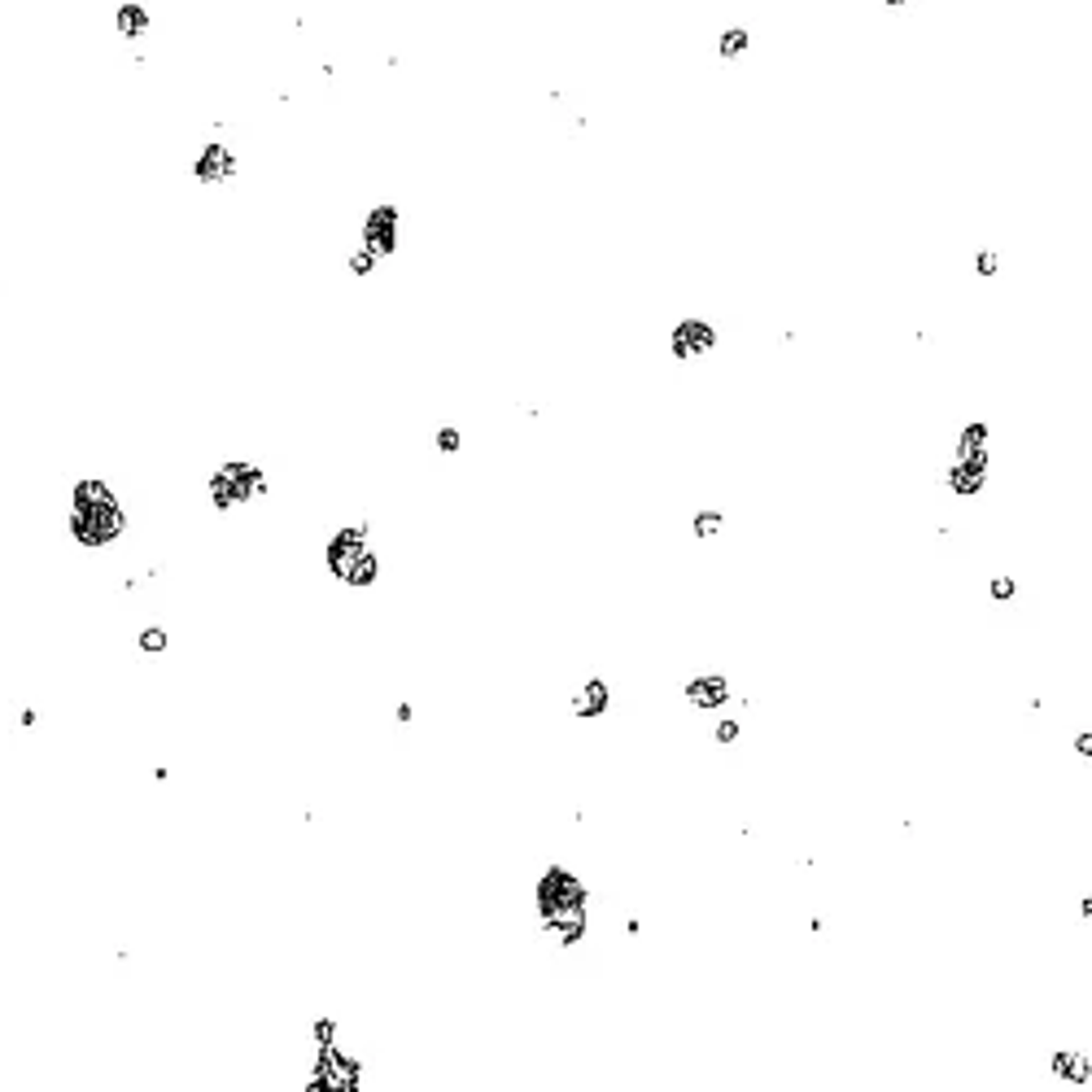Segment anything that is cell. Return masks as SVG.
Listing matches in <instances>:
<instances>
[{"mask_svg":"<svg viewBox=\"0 0 1092 1092\" xmlns=\"http://www.w3.org/2000/svg\"><path fill=\"white\" fill-rule=\"evenodd\" d=\"M66 529L80 542L83 551H101L114 546L127 529V512H122L114 485H105L101 477H80L70 485V512H66Z\"/></svg>","mask_w":1092,"mask_h":1092,"instance_id":"cell-1","label":"cell"},{"mask_svg":"<svg viewBox=\"0 0 1092 1092\" xmlns=\"http://www.w3.org/2000/svg\"><path fill=\"white\" fill-rule=\"evenodd\" d=\"M267 490H271L267 468H262V463H249V459H228V463H218L215 472H210V481H206V498H210L215 512H232L240 503H254V498H262Z\"/></svg>","mask_w":1092,"mask_h":1092,"instance_id":"cell-3","label":"cell"},{"mask_svg":"<svg viewBox=\"0 0 1092 1092\" xmlns=\"http://www.w3.org/2000/svg\"><path fill=\"white\" fill-rule=\"evenodd\" d=\"M716 350V323H708V319H677L673 333H669V355L682 358V363H691V358H704Z\"/></svg>","mask_w":1092,"mask_h":1092,"instance_id":"cell-7","label":"cell"},{"mask_svg":"<svg viewBox=\"0 0 1092 1092\" xmlns=\"http://www.w3.org/2000/svg\"><path fill=\"white\" fill-rule=\"evenodd\" d=\"M328 1044H341V1023L323 1013L311 1023V1049H328Z\"/></svg>","mask_w":1092,"mask_h":1092,"instance_id":"cell-18","label":"cell"},{"mask_svg":"<svg viewBox=\"0 0 1092 1092\" xmlns=\"http://www.w3.org/2000/svg\"><path fill=\"white\" fill-rule=\"evenodd\" d=\"M345 271H350V276H358V280H367L372 271H376V259H372L363 245H355V249L345 254Z\"/></svg>","mask_w":1092,"mask_h":1092,"instance_id":"cell-21","label":"cell"},{"mask_svg":"<svg viewBox=\"0 0 1092 1092\" xmlns=\"http://www.w3.org/2000/svg\"><path fill=\"white\" fill-rule=\"evenodd\" d=\"M398 228H402L398 206H394V201H376V206L363 215V228H358V237H363V240H358V245H363V249H367L376 262L389 259V254H398V237H402Z\"/></svg>","mask_w":1092,"mask_h":1092,"instance_id":"cell-6","label":"cell"},{"mask_svg":"<svg viewBox=\"0 0 1092 1092\" xmlns=\"http://www.w3.org/2000/svg\"><path fill=\"white\" fill-rule=\"evenodd\" d=\"M1079 914H1084V922L1092 917V896L1088 892H1084V900H1079Z\"/></svg>","mask_w":1092,"mask_h":1092,"instance_id":"cell-28","label":"cell"},{"mask_svg":"<svg viewBox=\"0 0 1092 1092\" xmlns=\"http://www.w3.org/2000/svg\"><path fill=\"white\" fill-rule=\"evenodd\" d=\"M542 931H546V939H551V944H559V949H573V944H581V939H586L590 922H586V914H559V917H551V922H542Z\"/></svg>","mask_w":1092,"mask_h":1092,"instance_id":"cell-14","label":"cell"},{"mask_svg":"<svg viewBox=\"0 0 1092 1092\" xmlns=\"http://www.w3.org/2000/svg\"><path fill=\"white\" fill-rule=\"evenodd\" d=\"M149 27H154V14H149L144 5H119V9H114V31H119L122 40L149 36Z\"/></svg>","mask_w":1092,"mask_h":1092,"instance_id":"cell-15","label":"cell"},{"mask_svg":"<svg viewBox=\"0 0 1092 1092\" xmlns=\"http://www.w3.org/2000/svg\"><path fill=\"white\" fill-rule=\"evenodd\" d=\"M747 44H752V31H747V27H726V31L716 36V53L726 61H735L747 53Z\"/></svg>","mask_w":1092,"mask_h":1092,"instance_id":"cell-16","label":"cell"},{"mask_svg":"<svg viewBox=\"0 0 1092 1092\" xmlns=\"http://www.w3.org/2000/svg\"><path fill=\"white\" fill-rule=\"evenodd\" d=\"M1049 1075L1053 1079H1062V1084H1071V1088H1088L1092 1079V1062L1084 1049H1053L1049 1053Z\"/></svg>","mask_w":1092,"mask_h":1092,"instance_id":"cell-11","label":"cell"},{"mask_svg":"<svg viewBox=\"0 0 1092 1092\" xmlns=\"http://www.w3.org/2000/svg\"><path fill=\"white\" fill-rule=\"evenodd\" d=\"M323 568L350 590H367L380 581V551L372 546L367 525H341L323 542Z\"/></svg>","mask_w":1092,"mask_h":1092,"instance_id":"cell-2","label":"cell"},{"mask_svg":"<svg viewBox=\"0 0 1092 1092\" xmlns=\"http://www.w3.org/2000/svg\"><path fill=\"white\" fill-rule=\"evenodd\" d=\"M166 647H171V634H166L162 625H144V630L136 634V652L140 655H162Z\"/></svg>","mask_w":1092,"mask_h":1092,"instance_id":"cell-17","label":"cell"},{"mask_svg":"<svg viewBox=\"0 0 1092 1092\" xmlns=\"http://www.w3.org/2000/svg\"><path fill=\"white\" fill-rule=\"evenodd\" d=\"M237 175H240V158L228 144L210 140V144L197 149V158H193V179L197 184H232Z\"/></svg>","mask_w":1092,"mask_h":1092,"instance_id":"cell-8","label":"cell"},{"mask_svg":"<svg viewBox=\"0 0 1092 1092\" xmlns=\"http://www.w3.org/2000/svg\"><path fill=\"white\" fill-rule=\"evenodd\" d=\"M608 708H612V686H608V677H586V682L573 691V699H568V713H573L577 721H595V716H603Z\"/></svg>","mask_w":1092,"mask_h":1092,"instance_id":"cell-10","label":"cell"},{"mask_svg":"<svg viewBox=\"0 0 1092 1092\" xmlns=\"http://www.w3.org/2000/svg\"><path fill=\"white\" fill-rule=\"evenodd\" d=\"M944 485L953 490L957 498H974L983 485H988V468H974V463H949L944 468Z\"/></svg>","mask_w":1092,"mask_h":1092,"instance_id":"cell-13","label":"cell"},{"mask_svg":"<svg viewBox=\"0 0 1092 1092\" xmlns=\"http://www.w3.org/2000/svg\"><path fill=\"white\" fill-rule=\"evenodd\" d=\"M411 716H416V704H407V699H402V704H398V708H394V721H402V726H411Z\"/></svg>","mask_w":1092,"mask_h":1092,"instance_id":"cell-26","label":"cell"},{"mask_svg":"<svg viewBox=\"0 0 1092 1092\" xmlns=\"http://www.w3.org/2000/svg\"><path fill=\"white\" fill-rule=\"evenodd\" d=\"M988 595H992V603H1010V599L1018 595V581H1013L1010 573H996L992 581H988Z\"/></svg>","mask_w":1092,"mask_h":1092,"instance_id":"cell-22","label":"cell"},{"mask_svg":"<svg viewBox=\"0 0 1092 1092\" xmlns=\"http://www.w3.org/2000/svg\"><path fill=\"white\" fill-rule=\"evenodd\" d=\"M534 905H537V922H551V917H559V914H586L590 892H586V883H581L573 870L551 865V870H542V878L534 883Z\"/></svg>","mask_w":1092,"mask_h":1092,"instance_id":"cell-4","label":"cell"},{"mask_svg":"<svg viewBox=\"0 0 1092 1092\" xmlns=\"http://www.w3.org/2000/svg\"><path fill=\"white\" fill-rule=\"evenodd\" d=\"M18 726H22V730H36V726H40V713H36V708H22Z\"/></svg>","mask_w":1092,"mask_h":1092,"instance_id":"cell-27","label":"cell"},{"mask_svg":"<svg viewBox=\"0 0 1092 1092\" xmlns=\"http://www.w3.org/2000/svg\"><path fill=\"white\" fill-rule=\"evenodd\" d=\"M682 695H686V704H691V708H699V713H713V708H726V704H730L735 686H730V677H726V673L708 669V673H691V677H686Z\"/></svg>","mask_w":1092,"mask_h":1092,"instance_id":"cell-9","label":"cell"},{"mask_svg":"<svg viewBox=\"0 0 1092 1092\" xmlns=\"http://www.w3.org/2000/svg\"><path fill=\"white\" fill-rule=\"evenodd\" d=\"M988 424L970 419L961 433H957V446H953V459L957 463H974V468H988Z\"/></svg>","mask_w":1092,"mask_h":1092,"instance_id":"cell-12","label":"cell"},{"mask_svg":"<svg viewBox=\"0 0 1092 1092\" xmlns=\"http://www.w3.org/2000/svg\"><path fill=\"white\" fill-rule=\"evenodd\" d=\"M306 1092H363V1062L345 1044L315 1049Z\"/></svg>","mask_w":1092,"mask_h":1092,"instance_id":"cell-5","label":"cell"},{"mask_svg":"<svg viewBox=\"0 0 1092 1092\" xmlns=\"http://www.w3.org/2000/svg\"><path fill=\"white\" fill-rule=\"evenodd\" d=\"M974 271H979V276H996V271H1001L996 249H974Z\"/></svg>","mask_w":1092,"mask_h":1092,"instance_id":"cell-24","label":"cell"},{"mask_svg":"<svg viewBox=\"0 0 1092 1092\" xmlns=\"http://www.w3.org/2000/svg\"><path fill=\"white\" fill-rule=\"evenodd\" d=\"M738 735H743V721H738V716H721V721H716V730H713V738H716V743H726V747H730V743H738Z\"/></svg>","mask_w":1092,"mask_h":1092,"instance_id":"cell-23","label":"cell"},{"mask_svg":"<svg viewBox=\"0 0 1092 1092\" xmlns=\"http://www.w3.org/2000/svg\"><path fill=\"white\" fill-rule=\"evenodd\" d=\"M721 525H726V516H721V512H713V507H704V512H695V516H691V529H695V537H716V534H721Z\"/></svg>","mask_w":1092,"mask_h":1092,"instance_id":"cell-20","label":"cell"},{"mask_svg":"<svg viewBox=\"0 0 1092 1092\" xmlns=\"http://www.w3.org/2000/svg\"><path fill=\"white\" fill-rule=\"evenodd\" d=\"M433 446H437V455H459V451H463V433H459L455 424H437Z\"/></svg>","mask_w":1092,"mask_h":1092,"instance_id":"cell-19","label":"cell"},{"mask_svg":"<svg viewBox=\"0 0 1092 1092\" xmlns=\"http://www.w3.org/2000/svg\"><path fill=\"white\" fill-rule=\"evenodd\" d=\"M1075 752L1084 756V760L1092 756V730H1079V735H1075Z\"/></svg>","mask_w":1092,"mask_h":1092,"instance_id":"cell-25","label":"cell"}]
</instances>
